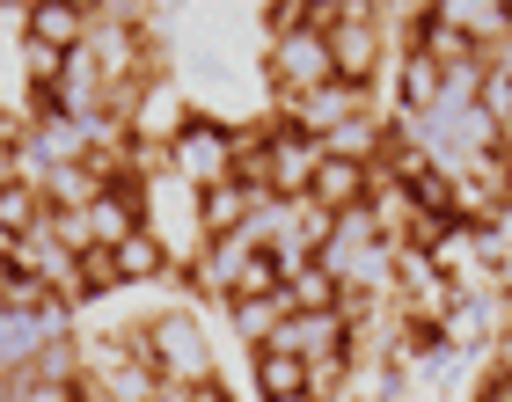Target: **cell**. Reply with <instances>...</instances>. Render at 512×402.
<instances>
[{"mask_svg": "<svg viewBox=\"0 0 512 402\" xmlns=\"http://www.w3.org/2000/svg\"><path fill=\"white\" fill-rule=\"evenodd\" d=\"M439 96H447V81H439L432 59H403V110H439Z\"/></svg>", "mask_w": 512, "mask_h": 402, "instance_id": "12", "label": "cell"}, {"mask_svg": "<svg viewBox=\"0 0 512 402\" xmlns=\"http://www.w3.org/2000/svg\"><path fill=\"white\" fill-rule=\"evenodd\" d=\"M286 315H293L286 300H235V329H242L249 351H264V344L278 337V322H286Z\"/></svg>", "mask_w": 512, "mask_h": 402, "instance_id": "11", "label": "cell"}, {"mask_svg": "<svg viewBox=\"0 0 512 402\" xmlns=\"http://www.w3.org/2000/svg\"><path fill=\"white\" fill-rule=\"evenodd\" d=\"M22 74H30V88H59L66 52H52V44H37V37H22Z\"/></svg>", "mask_w": 512, "mask_h": 402, "instance_id": "13", "label": "cell"}, {"mask_svg": "<svg viewBox=\"0 0 512 402\" xmlns=\"http://www.w3.org/2000/svg\"><path fill=\"white\" fill-rule=\"evenodd\" d=\"M118 103H125V139H139V147H161V154H169V139L198 117L191 96H183V81H169V74H161V81H139L132 96H118Z\"/></svg>", "mask_w": 512, "mask_h": 402, "instance_id": "3", "label": "cell"}, {"mask_svg": "<svg viewBox=\"0 0 512 402\" xmlns=\"http://www.w3.org/2000/svg\"><path fill=\"white\" fill-rule=\"evenodd\" d=\"M308 198L315 212H359L366 198H374V169H366V161H344V154H315V176H308Z\"/></svg>", "mask_w": 512, "mask_h": 402, "instance_id": "6", "label": "cell"}, {"mask_svg": "<svg viewBox=\"0 0 512 402\" xmlns=\"http://www.w3.org/2000/svg\"><path fill=\"white\" fill-rule=\"evenodd\" d=\"M227 161H235V147H227L220 117H191V125L169 139V176L183 183V191H213V183H227Z\"/></svg>", "mask_w": 512, "mask_h": 402, "instance_id": "5", "label": "cell"}, {"mask_svg": "<svg viewBox=\"0 0 512 402\" xmlns=\"http://www.w3.org/2000/svg\"><path fill=\"white\" fill-rule=\"evenodd\" d=\"M88 8H74V0H30L22 8V37H37V44H52V52H81L88 44Z\"/></svg>", "mask_w": 512, "mask_h": 402, "instance_id": "8", "label": "cell"}, {"mask_svg": "<svg viewBox=\"0 0 512 402\" xmlns=\"http://www.w3.org/2000/svg\"><path fill=\"white\" fill-rule=\"evenodd\" d=\"M81 227H88V242H96V249L132 242V234H139V191H132V183H103V191L81 205Z\"/></svg>", "mask_w": 512, "mask_h": 402, "instance_id": "7", "label": "cell"}, {"mask_svg": "<svg viewBox=\"0 0 512 402\" xmlns=\"http://www.w3.org/2000/svg\"><path fill=\"white\" fill-rule=\"evenodd\" d=\"M278 402H315V395H278Z\"/></svg>", "mask_w": 512, "mask_h": 402, "instance_id": "15", "label": "cell"}, {"mask_svg": "<svg viewBox=\"0 0 512 402\" xmlns=\"http://www.w3.org/2000/svg\"><path fill=\"white\" fill-rule=\"evenodd\" d=\"M139 351H147L154 381H176V388L213 381V344H205V322L183 315V307H169V315H154L147 329H139Z\"/></svg>", "mask_w": 512, "mask_h": 402, "instance_id": "1", "label": "cell"}, {"mask_svg": "<svg viewBox=\"0 0 512 402\" xmlns=\"http://www.w3.org/2000/svg\"><path fill=\"white\" fill-rule=\"evenodd\" d=\"M110 256H118V278H125V286H147V278L169 271V256H161V234H147V227H139L132 242H118Z\"/></svg>", "mask_w": 512, "mask_h": 402, "instance_id": "10", "label": "cell"}, {"mask_svg": "<svg viewBox=\"0 0 512 402\" xmlns=\"http://www.w3.org/2000/svg\"><path fill=\"white\" fill-rule=\"evenodd\" d=\"M264 74L278 88V110L300 103V96H315V88H330V44H322L315 30H293V37H271V59H264Z\"/></svg>", "mask_w": 512, "mask_h": 402, "instance_id": "4", "label": "cell"}, {"mask_svg": "<svg viewBox=\"0 0 512 402\" xmlns=\"http://www.w3.org/2000/svg\"><path fill=\"white\" fill-rule=\"evenodd\" d=\"M256 388H264V402L278 395H308V359H293V351H256Z\"/></svg>", "mask_w": 512, "mask_h": 402, "instance_id": "9", "label": "cell"}, {"mask_svg": "<svg viewBox=\"0 0 512 402\" xmlns=\"http://www.w3.org/2000/svg\"><path fill=\"white\" fill-rule=\"evenodd\" d=\"M322 44H330V74L344 88H374L381 74V22H374V0H344L337 22L322 30Z\"/></svg>", "mask_w": 512, "mask_h": 402, "instance_id": "2", "label": "cell"}, {"mask_svg": "<svg viewBox=\"0 0 512 402\" xmlns=\"http://www.w3.org/2000/svg\"><path fill=\"white\" fill-rule=\"evenodd\" d=\"M264 30H271V37L308 30V0H271V8H264Z\"/></svg>", "mask_w": 512, "mask_h": 402, "instance_id": "14", "label": "cell"}]
</instances>
